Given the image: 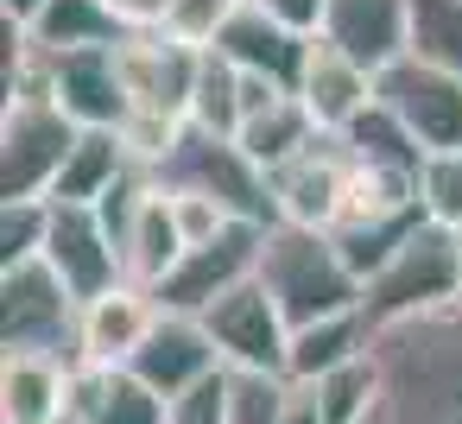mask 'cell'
<instances>
[{
	"mask_svg": "<svg viewBox=\"0 0 462 424\" xmlns=\"http://www.w3.org/2000/svg\"><path fill=\"white\" fill-rule=\"evenodd\" d=\"M374 361L393 424H462V298L374 329Z\"/></svg>",
	"mask_w": 462,
	"mask_h": 424,
	"instance_id": "cell-1",
	"label": "cell"
},
{
	"mask_svg": "<svg viewBox=\"0 0 462 424\" xmlns=\"http://www.w3.org/2000/svg\"><path fill=\"white\" fill-rule=\"evenodd\" d=\"M273 304L285 310L291 329L336 317V310H361V272L342 260L329 228H298V222H273L266 247H260V272H254Z\"/></svg>",
	"mask_w": 462,
	"mask_h": 424,
	"instance_id": "cell-2",
	"label": "cell"
},
{
	"mask_svg": "<svg viewBox=\"0 0 462 424\" xmlns=\"http://www.w3.org/2000/svg\"><path fill=\"white\" fill-rule=\"evenodd\" d=\"M462 298V260H456V228L443 222H418L361 285V317L374 329L386 323H405V317H424L437 304H456Z\"/></svg>",
	"mask_w": 462,
	"mask_h": 424,
	"instance_id": "cell-3",
	"label": "cell"
},
{
	"mask_svg": "<svg viewBox=\"0 0 462 424\" xmlns=\"http://www.w3.org/2000/svg\"><path fill=\"white\" fill-rule=\"evenodd\" d=\"M152 178H159L165 190H203V197H216V203H222L228 216H241V222H260V228L279 222L273 171L254 165L235 134H209V127L190 121V127L178 134V146L152 165Z\"/></svg>",
	"mask_w": 462,
	"mask_h": 424,
	"instance_id": "cell-4",
	"label": "cell"
},
{
	"mask_svg": "<svg viewBox=\"0 0 462 424\" xmlns=\"http://www.w3.org/2000/svg\"><path fill=\"white\" fill-rule=\"evenodd\" d=\"M83 298L51 272V260L0 266V355H64L77 367Z\"/></svg>",
	"mask_w": 462,
	"mask_h": 424,
	"instance_id": "cell-5",
	"label": "cell"
},
{
	"mask_svg": "<svg viewBox=\"0 0 462 424\" xmlns=\"http://www.w3.org/2000/svg\"><path fill=\"white\" fill-rule=\"evenodd\" d=\"M77 134L83 127L58 108V96L0 102V203L7 197H51Z\"/></svg>",
	"mask_w": 462,
	"mask_h": 424,
	"instance_id": "cell-6",
	"label": "cell"
},
{
	"mask_svg": "<svg viewBox=\"0 0 462 424\" xmlns=\"http://www.w3.org/2000/svg\"><path fill=\"white\" fill-rule=\"evenodd\" d=\"M203 329L222 355L228 373H285V348H291V323L273 304V291L260 279L235 285L228 298H216L203 310Z\"/></svg>",
	"mask_w": 462,
	"mask_h": 424,
	"instance_id": "cell-7",
	"label": "cell"
},
{
	"mask_svg": "<svg viewBox=\"0 0 462 424\" xmlns=\"http://www.w3.org/2000/svg\"><path fill=\"white\" fill-rule=\"evenodd\" d=\"M260 247H266V228L260 222H228L216 241L184 247V260L159 279V304L165 310H184V317H203L216 298H228L235 285H247L260 272Z\"/></svg>",
	"mask_w": 462,
	"mask_h": 424,
	"instance_id": "cell-8",
	"label": "cell"
},
{
	"mask_svg": "<svg viewBox=\"0 0 462 424\" xmlns=\"http://www.w3.org/2000/svg\"><path fill=\"white\" fill-rule=\"evenodd\" d=\"M380 102L405 121V134L424 152H462V77L437 70L424 58H399L380 70Z\"/></svg>",
	"mask_w": 462,
	"mask_h": 424,
	"instance_id": "cell-9",
	"label": "cell"
},
{
	"mask_svg": "<svg viewBox=\"0 0 462 424\" xmlns=\"http://www.w3.org/2000/svg\"><path fill=\"white\" fill-rule=\"evenodd\" d=\"M45 260H51V272H58L83 304L127 279V260H121V247H115V235H108V222H102L96 203H51Z\"/></svg>",
	"mask_w": 462,
	"mask_h": 424,
	"instance_id": "cell-10",
	"label": "cell"
},
{
	"mask_svg": "<svg viewBox=\"0 0 462 424\" xmlns=\"http://www.w3.org/2000/svg\"><path fill=\"white\" fill-rule=\"evenodd\" d=\"M121 70H127V96L134 115H159V121H190V83H197V45H178L159 26H140L121 45ZM127 115V121H134Z\"/></svg>",
	"mask_w": 462,
	"mask_h": 424,
	"instance_id": "cell-11",
	"label": "cell"
},
{
	"mask_svg": "<svg viewBox=\"0 0 462 424\" xmlns=\"http://www.w3.org/2000/svg\"><path fill=\"white\" fill-rule=\"evenodd\" d=\"M51 96H58V108L77 127H127L134 96H127V70H121V45H96V51L51 58Z\"/></svg>",
	"mask_w": 462,
	"mask_h": 424,
	"instance_id": "cell-12",
	"label": "cell"
},
{
	"mask_svg": "<svg viewBox=\"0 0 462 424\" xmlns=\"http://www.w3.org/2000/svg\"><path fill=\"white\" fill-rule=\"evenodd\" d=\"M165 317V304H159V291L152 285H134V279H121V285H108L102 298H89L83 304V336H77V367L89 361V367H127L134 355H140V342L152 336V323Z\"/></svg>",
	"mask_w": 462,
	"mask_h": 424,
	"instance_id": "cell-13",
	"label": "cell"
},
{
	"mask_svg": "<svg viewBox=\"0 0 462 424\" xmlns=\"http://www.w3.org/2000/svg\"><path fill=\"white\" fill-rule=\"evenodd\" d=\"M342 190H348V146H342L336 134L310 140L291 165L273 171L279 222H298V228H336V216H342Z\"/></svg>",
	"mask_w": 462,
	"mask_h": 424,
	"instance_id": "cell-14",
	"label": "cell"
},
{
	"mask_svg": "<svg viewBox=\"0 0 462 424\" xmlns=\"http://www.w3.org/2000/svg\"><path fill=\"white\" fill-rule=\"evenodd\" d=\"M159 399H178V392H190V386H203L209 373H222V355H216V342H209V329H203V317H184V310H165L159 323H152V336L140 342V355L127 361Z\"/></svg>",
	"mask_w": 462,
	"mask_h": 424,
	"instance_id": "cell-15",
	"label": "cell"
},
{
	"mask_svg": "<svg viewBox=\"0 0 462 424\" xmlns=\"http://www.w3.org/2000/svg\"><path fill=\"white\" fill-rule=\"evenodd\" d=\"M317 39H329L336 51H348L355 64H367L380 77L386 64H399L411 51V7L405 0H329Z\"/></svg>",
	"mask_w": 462,
	"mask_h": 424,
	"instance_id": "cell-16",
	"label": "cell"
},
{
	"mask_svg": "<svg viewBox=\"0 0 462 424\" xmlns=\"http://www.w3.org/2000/svg\"><path fill=\"white\" fill-rule=\"evenodd\" d=\"M374 96H380V77H374L367 64H355V58L336 51L329 39L310 45V64H304V77H298V102L310 108V121H317L323 134H342L355 115L374 108Z\"/></svg>",
	"mask_w": 462,
	"mask_h": 424,
	"instance_id": "cell-17",
	"label": "cell"
},
{
	"mask_svg": "<svg viewBox=\"0 0 462 424\" xmlns=\"http://www.w3.org/2000/svg\"><path fill=\"white\" fill-rule=\"evenodd\" d=\"M171 399H159L134 367H77L70 373V405L64 424H165Z\"/></svg>",
	"mask_w": 462,
	"mask_h": 424,
	"instance_id": "cell-18",
	"label": "cell"
},
{
	"mask_svg": "<svg viewBox=\"0 0 462 424\" xmlns=\"http://www.w3.org/2000/svg\"><path fill=\"white\" fill-rule=\"evenodd\" d=\"M241 70H254V77H273V83H285V89H298V77H304V64H310V45L317 39H304V32H291L285 20H273L260 0H241V14L228 20V32L216 39Z\"/></svg>",
	"mask_w": 462,
	"mask_h": 424,
	"instance_id": "cell-19",
	"label": "cell"
},
{
	"mask_svg": "<svg viewBox=\"0 0 462 424\" xmlns=\"http://www.w3.org/2000/svg\"><path fill=\"white\" fill-rule=\"evenodd\" d=\"M70 373L64 355H0V424H64Z\"/></svg>",
	"mask_w": 462,
	"mask_h": 424,
	"instance_id": "cell-20",
	"label": "cell"
},
{
	"mask_svg": "<svg viewBox=\"0 0 462 424\" xmlns=\"http://www.w3.org/2000/svg\"><path fill=\"white\" fill-rule=\"evenodd\" d=\"M39 51L64 58V51H96V45H127L140 26H127V14L115 0H45L39 20L26 26Z\"/></svg>",
	"mask_w": 462,
	"mask_h": 424,
	"instance_id": "cell-21",
	"label": "cell"
},
{
	"mask_svg": "<svg viewBox=\"0 0 462 424\" xmlns=\"http://www.w3.org/2000/svg\"><path fill=\"white\" fill-rule=\"evenodd\" d=\"M134 165L140 159L127 152L121 127H83L70 159H64V171H58V184H51V203H102Z\"/></svg>",
	"mask_w": 462,
	"mask_h": 424,
	"instance_id": "cell-22",
	"label": "cell"
},
{
	"mask_svg": "<svg viewBox=\"0 0 462 424\" xmlns=\"http://www.w3.org/2000/svg\"><path fill=\"white\" fill-rule=\"evenodd\" d=\"M374 348V323L361 310H336V317H317L304 329H291V348H285V380H323L329 367L355 361Z\"/></svg>",
	"mask_w": 462,
	"mask_h": 424,
	"instance_id": "cell-23",
	"label": "cell"
},
{
	"mask_svg": "<svg viewBox=\"0 0 462 424\" xmlns=\"http://www.w3.org/2000/svg\"><path fill=\"white\" fill-rule=\"evenodd\" d=\"M121 260H127V279L134 285H152V291L184 260V235H178V216H171V197H165L159 178H152V197L140 203V216H134V228L121 241Z\"/></svg>",
	"mask_w": 462,
	"mask_h": 424,
	"instance_id": "cell-24",
	"label": "cell"
},
{
	"mask_svg": "<svg viewBox=\"0 0 462 424\" xmlns=\"http://www.w3.org/2000/svg\"><path fill=\"white\" fill-rule=\"evenodd\" d=\"M241 146H247V159L254 165H266V171H279V165H291L310 140H323V127L310 121V108L298 102V89H285L279 102H266V108H254L247 121H241V134H235Z\"/></svg>",
	"mask_w": 462,
	"mask_h": 424,
	"instance_id": "cell-25",
	"label": "cell"
},
{
	"mask_svg": "<svg viewBox=\"0 0 462 424\" xmlns=\"http://www.w3.org/2000/svg\"><path fill=\"white\" fill-rule=\"evenodd\" d=\"M190 121L209 134H241V64L222 45L197 51V83H190Z\"/></svg>",
	"mask_w": 462,
	"mask_h": 424,
	"instance_id": "cell-26",
	"label": "cell"
},
{
	"mask_svg": "<svg viewBox=\"0 0 462 424\" xmlns=\"http://www.w3.org/2000/svg\"><path fill=\"white\" fill-rule=\"evenodd\" d=\"M310 386H317L323 424H367V418L380 411V399H386L374 348H367V355H355V361H342V367H329V373H323V380H310Z\"/></svg>",
	"mask_w": 462,
	"mask_h": 424,
	"instance_id": "cell-27",
	"label": "cell"
},
{
	"mask_svg": "<svg viewBox=\"0 0 462 424\" xmlns=\"http://www.w3.org/2000/svg\"><path fill=\"white\" fill-rule=\"evenodd\" d=\"M411 7V58L462 77V0H405Z\"/></svg>",
	"mask_w": 462,
	"mask_h": 424,
	"instance_id": "cell-28",
	"label": "cell"
},
{
	"mask_svg": "<svg viewBox=\"0 0 462 424\" xmlns=\"http://www.w3.org/2000/svg\"><path fill=\"white\" fill-rule=\"evenodd\" d=\"M51 235V197H7L0 203V266L39 260Z\"/></svg>",
	"mask_w": 462,
	"mask_h": 424,
	"instance_id": "cell-29",
	"label": "cell"
},
{
	"mask_svg": "<svg viewBox=\"0 0 462 424\" xmlns=\"http://www.w3.org/2000/svg\"><path fill=\"white\" fill-rule=\"evenodd\" d=\"M418 209L443 228H462V152H424L418 165Z\"/></svg>",
	"mask_w": 462,
	"mask_h": 424,
	"instance_id": "cell-30",
	"label": "cell"
},
{
	"mask_svg": "<svg viewBox=\"0 0 462 424\" xmlns=\"http://www.w3.org/2000/svg\"><path fill=\"white\" fill-rule=\"evenodd\" d=\"M241 14V0H171L165 7V20H159V32H171L178 45H216L222 32H228V20Z\"/></svg>",
	"mask_w": 462,
	"mask_h": 424,
	"instance_id": "cell-31",
	"label": "cell"
},
{
	"mask_svg": "<svg viewBox=\"0 0 462 424\" xmlns=\"http://www.w3.org/2000/svg\"><path fill=\"white\" fill-rule=\"evenodd\" d=\"M285 373H228V424H279Z\"/></svg>",
	"mask_w": 462,
	"mask_h": 424,
	"instance_id": "cell-32",
	"label": "cell"
},
{
	"mask_svg": "<svg viewBox=\"0 0 462 424\" xmlns=\"http://www.w3.org/2000/svg\"><path fill=\"white\" fill-rule=\"evenodd\" d=\"M171 197V216H178V235H184V247H203V241H216L228 222H241V216H228L216 197H203V190H165Z\"/></svg>",
	"mask_w": 462,
	"mask_h": 424,
	"instance_id": "cell-33",
	"label": "cell"
},
{
	"mask_svg": "<svg viewBox=\"0 0 462 424\" xmlns=\"http://www.w3.org/2000/svg\"><path fill=\"white\" fill-rule=\"evenodd\" d=\"M165 424H228V367H222V373H209L203 386L178 392Z\"/></svg>",
	"mask_w": 462,
	"mask_h": 424,
	"instance_id": "cell-34",
	"label": "cell"
},
{
	"mask_svg": "<svg viewBox=\"0 0 462 424\" xmlns=\"http://www.w3.org/2000/svg\"><path fill=\"white\" fill-rule=\"evenodd\" d=\"M260 7H266L273 20H285L291 32L317 39V32H323V7H329V0H260Z\"/></svg>",
	"mask_w": 462,
	"mask_h": 424,
	"instance_id": "cell-35",
	"label": "cell"
},
{
	"mask_svg": "<svg viewBox=\"0 0 462 424\" xmlns=\"http://www.w3.org/2000/svg\"><path fill=\"white\" fill-rule=\"evenodd\" d=\"M279 424H323V405H317V386H310V380H285V392H279Z\"/></svg>",
	"mask_w": 462,
	"mask_h": 424,
	"instance_id": "cell-36",
	"label": "cell"
},
{
	"mask_svg": "<svg viewBox=\"0 0 462 424\" xmlns=\"http://www.w3.org/2000/svg\"><path fill=\"white\" fill-rule=\"evenodd\" d=\"M115 7L127 14V26H159V20H165V7H171V0H115Z\"/></svg>",
	"mask_w": 462,
	"mask_h": 424,
	"instance_id": "cell-37",
	"label": "cell"
},
{
	"mask_svg": "<svg viewBox=\"0 0 462 424\" xmlns=\"http://www.w3.org/2000/svg\"><path fill=\"white\" fill-rule=\"evenodd\" d=\"M45 0H0V20H14V26H32L39 20Z\"/></svg>",
	"mask_w": 462,
	"mask_h": 424,
	"instance_id": "cell-38",
	"label": "cell"
},
{
	"mask_svg": "<svg viewBox=\"0 0 462 424\" xmlns=\"http://www.w3.org/2000/svg\"><path fill=\"white\" fill-rule=\"evenodd\" d=\"M367 424H393V418H386V411H374V418H367Z\"/></svg>",
	"mask_w": 462,
	"mask_h": 424,
	"instance_id": "cell-39",
	"label": "cell"
},
{
	"mask_svg": "<svg viewBox=\"0 0 462 424\" xmlns=\"http://www.w3.org/2000/svg\"><path fill=\"white\" fill-rule=\"evenodd\" d=\"M456 260H462V228H456Z\"/></svg>",
	"mask_w": 462,
	"mask_h": 424,
	"instance_id": "cell-40",
	"label": "cell"
}]
</instances>
